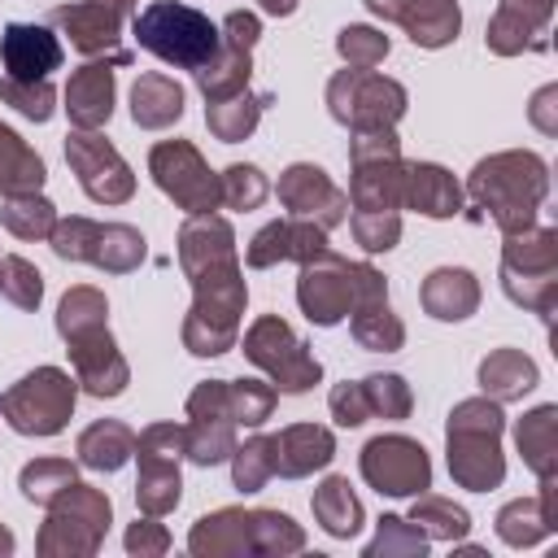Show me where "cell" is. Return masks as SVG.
<instances>
[{"label": "cell", "mask_w": 558, "mask_h": 558, "mask_svg": "<svg viewBox=\"0 0 558 558\" xmlns=\"http://www.w3.org/2000/svg\"><path fill=\"white\" fill-rule=\"evenodd\" d=\"M179 262L196 288L192 314L183 323V344L196 357H218L235 344L244 314V279L235 262V235L218 214H192L179 231Z\"/></svg>", "instance_id": "obj_1"}, {"label": "cell", "mask_w": 558, "mask_h": 558, "mask_svg": "<svg viewBox=\"0 0 558 558\" xmlns=\"http://www.w3.org/2000/svg\"><path fill=\"white\" fill-rule=\"evenodd\" d=\"M545 187H549V179H545V161L536 153H497V157L480 161L471 183H466L471 201L484 205L488 218L506 235H514V231L536 222Z\"/></svg>", "instance_id": "obj_2"}, {"label": "cell", "mask_w": 558, "mask_h": 558, "mask_svg": "<svg viewBox=\"0 0 558 558\" xmlns=\"http://www.w3.org/2000/svg\"><path fill=\"white\" fill-rule=\"evenodd\" d=\"M131 31H135L140 48H148L166 65H179V70H192V74L205 70L218 57V44H222V31L201 9H187L179 0H153L148 9L135 13Z\"/></svg>", "instance_id": "obj_3"}, {"label": "cell", "mask_w": 558, "mask_h": 558, "mask_svg": "<svg viewBox=\"0 0 558 558\" xmlns=\"http://www.w3.org/2000/svg\"><path fill=\"white\" fill-rule=\"evenodd\" d=\"M449 471L462 488H497L506 475L501 462V410L497 401H462L449 414Z\"/></svg>", "instance_id": "obj_4"}, {"label": "cell", "mask_w": 558, "mask_h": 558, "mask_svg": "<svg viewBox=\"0 0 558 558\" xmlns=\"http://www.w3.org/2000/svg\"><path fill=\"white\" fill-rule=\"evenodd\" d=\"M554 275H558V231L554 227H523V231L506 235L501 283L519 305H532L536 314L549 318L554 292H558Z\"/></svg>", "instance_id": "obj_5"}, {"label": "cell", "mask_w": 558, "mask_h": 558, "mask_svg": "<svg viewBox=\"0 0 558 558\" xmlns=\"http://www.w3.org/2000/svg\"><path fill=\"white\" fill-rule=\"evenodd\" d=\"M327 105H331V118L344 122L349 131H379L405 113V87L375 70L349 65L327 83Z\"/></svg>", "instance_id": "obj_6"}, {"label": "cell", "mask_w": 558, "mask_h": 558, "mask_svg": "<svg viewBox=\"0 0 558 558\" xmlns=\"http://www.w3.org/2000/svg\"><path fill=\"white\" fill-rule=\"evenodd\" d=\"M74 410V379L57 366L31 371L22 384H13L0 397V414L22 432V436H52L65 427Z\"/></svg>", "instance_id": "obj_7"}, {"label": "cell", "mask_w": 558, "mask_h": 558, "mask_svg": "<svg viewBox=\"0 0 558 558\" xmlns=\"http://www.w3.org/2000/svg\"><path fill=\"white\" fill-rule=\"evenodd\" d=\"M244 353L253 366H262L279 392H305L318 384L323 366L314 362V353L292 336V327L279 314H262L248 336H244Z\"/></svg>", "instance_id": "obj_8"}, {"label": "cell", "mask_w": 558, "mask_h": 558, "mask_svg": "<svg viewBox=\"0 0 558 558\" xmlns=\"http://www.w3.org/2000/svg\"><path fill=\"white\" fill-rule=\"evenodd\" d=\"M48 240H52L57 257L92 262V266H105V270H135L144 262V235L135 227H122V222L61 218Z\"/></svg>", "instance_id": "obj_9"}, {"label": "cell", "mask_w": 558, "mask_h": 558, "mask_svg": "<svg viewBox=\"0 0 558 558\" xmlns=\"http://www.w3.org/2000/svg\"><path fill=\"white\" fill-rule=\"evenodd\" d=\"M148 166H153V179L157 187L187 214H214L222 205V183L218 174L201 161V153L187 144V140H161L153 153H148Z\"/></svg>", "instance_id": "obj_10"}, {"label": "cell", "mask_w": 558, "mask_h": 558, "mask_svg": "<svg viewBox=\"0 0 558 558\" xmlns=\"http://www.w3.org/2000/svg\"><path fill=\"white\" fill-rule=\"evenodd\" d=\"M135 453H140V510L148 519L166 514L179 506V453H183V427L174 423H157L144 436H135Z\"/></svg>", "instance_id": "obj_11"}, {"label": "cell", "mask_w": 558, "mask_h": 558, "mask_svg": "<svg viewBox=\"0 0 558 558\" xmlns=\"http://www.w3.org/2000/svg\"><path fill=\"white\" fill-rule=\"evenodd\" d=\"M131 9H135V0H78V4L52 9L48 22L61 26L83 57L109 61V65H131V52L118 48V26Z\"/></svg>", "instance_id": "obj_12"}, {"label": "cell", "mask_w": 558, "mask_h": 558, "mask_svg": "<svg viewBox=\"0 0 558 558\" xmlns=\"http://www.w3.org/2000/svg\"><path fill=\"white\" fill-rule=\"evenodd\" d=\"M105 527H109V497L74 480L65 493L52 497V514L39 532V545L65 532V541H57L52 554H92L100 545Z\"/></svg>", "instance_id": "obj_13"}, {"label": "cell", "mask_w": 558, "mask_h": 558, "mask_svg": "<svg viewBox=\"0 0 558 558\" xmlns=\"http://www.w3.org/2000/svg\"><path fill=\"white\" fill-rule=\"evenodd\" d=\"M187 427H183V453L201 466H214L222 458H231L235 449V418L227 410V384L222 379H205L192 397H187Z\"/></svg>", "instance_id": "obj_14"}, {"label": "cell", "mask_w": 558, "mask_h": 558, "mask_svg": "<svg viewBox=\"0 0 558 558\" xmlns=\"http://www.w3.org/2000/svg\"><path fill=\"white\" fill-rule=\"evenodd\" d=\"M257 35H262V22H257L253 13H244V9L227 13L218 57H214L205 70H196V83H201V92H205L209 105H214V100H227V96H235V92L248 87V74H253V44H257Z\"/></svg>", "instance_id": "obj_15"}, {"label": "cell", "mask_w": 558, "mask_h": 558, "mask_svg": "<svg viewBox=\"0 0 558 558\" xmlns=\"http://www.w3.org/2000/svg\"><path fill=\"white\" fill-rule=\"evenodd\" d=\"M362 475L388 497H414V493H427L432 462H427V449L410 436H375L362 449Z\"/></svg>", "instance_id": "obj_16"}, {"label": "cell", "mask_w": 558, "mask_h": 558, "mask_svg": "<svg viewBox=\"0 0 558 558\" xmlns=\"http://www.w3.org/2000/svg\"><path fill=\"white\" fill-rule=\"evenodd\" d=\"M65 161H70V170L78 174L83 192H87L92 201H100V205H118V201H126V196L135 192V179H131L126 161H122L118 148H113L105 135H96V131H74V135L65 140Z\"/></svg>", "instance_id": "obj_17"}, {"label": "cell", "mask_w": 558, "mask_h": 558, "mask_svg": "<svg viewBox=\"0 0 558 558\" xmlns=\"http://www.w3.org/2000/svg\"><path fill=\"white\" fill-rule=\"evenodd\" d=\"M296 301H301L310 323H318V327L340 323L353 310V262L336 257L331 248H323L318 257L301 262Z\"/></svg>", "instance_id": "obj_18"}, {"label": "cell", "mask_w": 558, "mask_h": 558, "mask_svg": "<svg viewBox=\"0 0 558 558\" xmlns=\"http://www.w3.org/2000/svg\"><path fill=\"white\" fill-rule=\"evenodd\" d=\"M353 336L362 349H375V353H392L401 349L405 340V327L397 323V314L388 310V288H384V275L353 262Z\"/></svg>", "instance_id": "obj_19"}, {"label": "cell", "mask_w": 558, "mask_h": 558, "mask_svg": "<svg viewBox=\"0 0 558 558\" xmlns=\"http://www.w3.org/2000/svg\"><path fill=\"white\" fill-rule=\"evenodd\" d=\"M279 201L292 209V218H310V222H318L323 231L336 227V222L344 218V209H349V196L327 179V170L305 166V161H296V166L283 170V179H279Z\"/></svg>", "instance_id": "obj_20"}, {"label": "cell", "mask_w": 558, "mask_h": 558, "mask_svg": "<svg viewBox=\"0 0 558 558\" xmlns=\"http://www.w3.org/2000/svg\"><path fill=\"white\" fill-rule=\"evenodd\" d=\"M65 344H70V357H74V375L92 397H118L126 388V362H122L105 323L65 336Z\"/></svg>", "instance_id": "obj_21"}, {"label": "cell", "mask_w": 558, "mask_h": 558, "mask_svg": "<svg viewBox=\"0 0 558 558\" xmlns=\"http://www.w3.org/2000/svg\"><path fill=\"white\" fill-rule=\"evenodd\" d=\"M0 61H4V78L17 83H39L61 65V44L48 26L35 22H9L0 35Z\"/></svg>", "instance_id": "obj_22"}, {"label": "cell", "mask_w": 558, "mask_h": 558, "mask_svg": "<svg viewBox=\"0 0 558 558\" xmlns=\"http://www.w3.org/2000/svg\"><path fill=\"white\" fill-rule=\"evenodd\" d=\"M366 4L371 13L405 26L418 48H445L462 26L458 0H366Z\"/></svg>", "instance_id": "obj_23"}, {"label": "cell", "mask_w": 558, "mask_h": 558, "mask_svg": "<svg viewBox=\"0 0 558 558\" xmlns=\"http://www.w3.org/2000/svg\"><path fill=\"white\" fill-rule=\"evenodd\" d=\"M327 248V231L318 227V222H310V218H279V222H270V227H262L257 235H253V244H248V266H275V262H288V257H296V262H310V257H318Z\"/></svg>", "instance_id": "obj_24"}, {"label": "cell", "mask_w": 558, "mask_h": 558, "mask_svg": "<svg viewBox=\"0 0 558 558\" xmlns=\"http://www.w3.org/2000/svg\"><path fill=\"white\" fill-rule=\"evenodd\" d=\"M65 109L78 131H96L113 113V65L109 61H87L83 70L70 74L65 83Z\"/></svg>", "instance_id": "obj_25"}, {"label": "cell", "mask_w": 558, "mask_h": 558, "mask_svg": "<svg viewBox=\"0 0 558 558\" xmlns=\"http://www.w3.org/2000/svg\"><path fill=\"white\" fill-rule=\"evenodd\" d=\"M401 205L427 214V218H453L462 209V192L445 166L432 161H410L401 170Z\"/></svg>", "instance_id": "obj_26"}, {"label": "cell", "mask_w": 558, "mask_h": 558, "mask_svg": "<svg viewBox=\"0 0 558 558\" xmlns=\"http://www.w3.org/2000/svg\"><path fill=\"white\" fill-rule=\"evenodd\" d=\"M549 9H554V0H501L497 4V17L488 26V48L501 52V57L523 52V48H536L532 35L545 31Z\"/></svg>", "instance_id": "obj_27"}, {"label": "cell", "mask_w": 558, "mask_h": 558, "mask_svg": "<svg viewBox=\"0 0 558 558\" xmlns=\"http://www.w3.org/2000/svg\"><path fill=\"white\" fill-rule=\"evenodd\" d=\"M270 449H275V475H310V471L331 462L336 440H331L327 427L296 423V427L270 436Z\"/></svg>", "instance_id": "obj_28"}, {"label": "cell", "mask_w": 558, "mask_h": 558, "mask_svg": "<svg viewBox=\"0 0 558 558\" xmlns=\"http://www.w3.org/2000/svg\"><path fill=\"white\" fill-rule=\"evenodd\" d=\"M423 305H427L432 318L458 323V318H466V314L480 305V283H475V275L462 270V266H440V270H432L427 283H423Z\"/></svg>", "instance_id": "obj_29"}, {"label": "cell", "mask_w": 558, "mask_h": 558, "mask_svg": "<svg viewBox=\"0 0 558 558\" xmlns=\"http://www.w3.org/2000/svg\"><path fill=\"white\" fill-rule=\"evenodd\" d=\"M497 532L506 545H532L554 532V480H541V493L527 501H510L497 514Z\"/></svg>", "instance_id": "obj_30"}, {"label": "cell", "mask_w": 558, "mask_h": 558, "mask_svg": "<svg viewBox=\"0 0 558 558\" xmlns=\"http://www.w3.org/2000/svg\"><path fill=\"white\" fill-rule=\"evenodd\" d=\"M131 113L140 126L161 131L170 122H179L183 113V87L170 74H140V83L131 87Z\"/></svg>", "instance_id": "obj_31"}, {"label": "cell", "mask_w": 558, "mask_h": 558, "mask_svg": "<svg viewBox=\"0 0 558 558\" xmlns=\"http://www.w3.org/2000/svg\"><path fill=\"white\" fill-rule=\"evenodd\" d=\"M480 388L493 401H514L536 388V362L523 357L519 349H497L480 362Z\"/></svg>", "instance_id": "obj_32"}, {"label": "cell", "mask_w": 558, "mask_h": 558, "mask_svg": "<svg viewBox=\"0 0 558 558\" xmlns=\"http://www.w3.org/2000/svg\"><path fill=\"white\" fill-rule=\"evenodd\" d=\"M192 554H240L253 549V510H218L192 527Z\"/></svg>", "instance_id": "obj_33"}, {"label": "cell", "mask_w": 558, "mask_h": 558, "mask_svg": "<svg viewBox=\"0 0 558 558\" xmlns=\"http://www.w3.org/2000/svg\"><path fill=\"white\" fill-rule=\"evenodd\" d=\"M135 453V432L118 418H100L78 436V458L92 471H118Z\"/></svg>", "instance_id": "obj_34"}, {"label": "cell", "mask_w": 558, "mask_h": 558, "mask_svg": "<svg viewBox=\"0 0 558 558\" xmlns=\"http://www.w3.org/2000/svg\"><path fill=\"white\" fill-rule=\"evenodd\" d=\"M519 453L541 480H554V466H558V410L554 405H541L519 423Z\"/></svg>", "instance_id": "obj_35"}, {"label": "cell", "mask_w": 558, "mask_h": 558, "mask_svg": "<svg viewBox=\"0 0 558 558\" xmlns=\"http://www.w3.org/2000/svg\"><path fill=\"white\" fill-rule=\"evenodd\" d=\"M266 105H270L266 92H262V96L235 92V96H227V100L205 105V122H209V131H214L222 144H235V140H244V135H253V126H257V118H262Z\"/></svg>", "instance_id": "obj_36"}, {"label": "cell", "mask_w": 558, "mask_h": 558, "mask_svg": "<svg viewBox=\"0 0 558 558\" xmlns=\"http://www.w3.org/2000/svg\"><path fill=\"white\" fill-rule=\"evenodd\" d=\"M39 183H44V161L9 126H0V192L4 196L39 192Z\"/></svg>", "instance_id": "obj_37"}, {"label": "cell", "mask_w": 558, "mask_h": 558, "mask_svg": "<svg viewBox=\"0 0 558 558\" xmlns=\"http://www.w3.org/2000/svg\"><path fill=\"white\" fill-rule=\"evenodd\" d=\"M314 514H318V523H323L331 536H353V532L362 527V506H357V497L349 493V480H340V475H331V480L314 493Z\"/></svg>", "instance_id": "obj_38"}, {"label": "cell", "mask_w": 558, "mask_h": 558, "mask_svg": "<svg viewBox=\"0 0 558 558\" xmlns=\"http://www.w3.org/2000/svg\"><path fill=\"white\" fill-rule=\"evenodd\" d=\"M0 218H4V227H9L17 240H39V235H52V227H57L52 205H48L44 196H35V192L9 196V205L0 209Z\"/></svg>", "instance_id": "obj_39"}, {"label": "cell", "mask_w": 558, "mask_h": 558, "mask_svg": "<svg viewBox=\"0 0 558 558\" xmlns=\"http://www.w3.org/2000/svg\"><path fill=\"white\" fill-rule=\"evenodd\" d=\"M227 410L240 427H262L275 410V384H262V379L227 384Z\"/></svg>", "instance_id": "obj_40"}, {"label": "cell", "mask_w": 558, "mask_h": 558, "mask_svg": "<svg viewBox=\"0 0 558 558\" xmlns=\"http://www.w3.org/2000/svg\"><path fill=\"white\" fill-rule=\"evenodd\" d=\"M231 471H235V488H240V493H257V488L275 475V449H270V436H257V440L231 449Z\"/></svg>", "instance_id": "obj_41"}, {"label": "cell", "mask_w": 558, "mask_h": 558, "mask_svg": "<svg viewBox=\"0 0 558 558\" xmlns=\"http://www.w3.org/2000/svg\"><path fill=\"white\" fill-rule=\"evenodd\" d=\"M70 484H74V466L61 462V458H39V462H31L22 471V493L31 501H39V506H52V497L65 493Z\"/></svg>", "instance_id": "obj_42"}, {"label": "cell", "mask_w": 558, "mask_h": 558, "mask_svg": "<svg viewBox=\"0 0 558 558\" xmlns=\"http://www.w3.org/2000/svg\"><path fill=\"white\" fill-rule=\"evenodd\" d=\"M0 292H4L17 310H35V305H39V296H44L39 270H35L26 257H17V253L0 257Z\"/></svg>", "instance_id": "obj_43"}, {"label": "cell", "mask_w": 558, "mask_h": 558, "mask_svg": "<svg viewBox=\"0 0 558 558\" xmlns=\"http://www.w3.org/2000/svg\"><path fill=\"white\" fill-rule=\"evenodd\" d=\"M105 323V296L96 288H70L61 310H57V331L61 336H74L83 327H100Z\"/></svg>", "instance_id": "obj_44"}, {"label": "cell", "mask_w": 558, "mask_h": 558, "mask_svg": "<svg viewBox=\"0 0 558 558\" xmlns=\"http://www.w3.org/2000/svg\"><path fill=\"white\" fill-rule=\"evenodd\" d=\"M410 523H423L432 536L453 541V536L466 532L471 519H466L462 506H453V501H445V497H423V493H418V501H414V510H410Z\"/></svg>", "instance_id": "obj_45"}, {"label": "cell", "mask_w": 558, "mask_h": 558, "mask_svg": "<svg viewBox=\"0 0 558 558\" xmlns=\"http://www.w3.org/2000/svg\"><path fill=\"white\" fill-rule=\"evenodd\" d=\"M253 549L257 554L301 549V527L279 510H253Z\"/></svg>", "instance_id": "obj_46"}, {"label": "cell", "mask_w": 558, "mask_h": 558, "mask_svg": "<svg viewBox=\"0 0 558 558\" xmlns=\"http://www.w3.org/2000/svg\"><path fill=\"white\" fill-rule=\"evenodd\" d=\"M362 397H366L371 414H384V418H405L410 414V388H405L401 375H371V379H362Z\"/></svg>", "instance_id": "obj_47"}, {"label": "cell", "mask_w": 558, "mask_h": 558, "mask_svg": "<svg viewBox=\"0 0 558 558\" xmlns=\"http://www.w3.org/2000/svg\"><path fill=\"white\" fill-rule=\"evenodd\" d=\"M336 48H340V57L353 70H371V65H379L388 57V35H379L371 26H344L340 39H336Z\"/></svg>", "instance_id": "obj_48"}, {"label": "cell", "mask_w": 558, "mask_h": 558, "mask_svg": "<svg viewBox=\"0 0 558 558\" xmlns=\"http://www.w3.org/2000/svg\"><path fill=\"white\" fill-rule=\"evenodd\" d=\"M218 183H222L227 209H257L266 201V179L257 166H231L227 174H218Z\"/></svg>", "instance_id": "obj_49"}, {"label": "cell", "mask_w": 558, "mask_h": 558, "mask_svg": "<svg viewBox=\"0 0 558 558\" xmlns=\"http://www.w3.org/2000/svg\"><path fill=\"white\" fill-rule=\"evenodd\" d=\"M0 100H9L17 113H26L35 122H48L52 118V87H48V78H39V83L0 78Z\"/></svg>", "instance_id": "obj_50"}, {"label": "cell", "mask_w": 558, "mask_h": 558, "mask_svg": "<svg viewBox=\"0 0 558 558\" xmlns=\"http://www.w3.org/2000/svg\"><path fill=\"white\" fill-rule=\"evenodd\" d=\"M423 536H418V527L414 532H405V519H397V514H388V519H379V536L366 545V554L375 558V554H388V549H410V554H423Z\"/></svg>", "instance_id": "obj_51"}, {"label": "cell", "mask_w": 558, "mask_h": 558, "mask_svg": "<svg viewBox=\"0 0 558 558\" xmlns=\"http://www.w3.org/2000/svg\"><path fill=\"white\" fill-rule=\"evenodd\" d=\"M331 414H336V423H340V427H357V423H366V418H371V410H366L362 384H340V388L331 392Z\"/></svg>", "instance_id": "obj_52"}, {"label": "cell", "mask_w": 558, "mask_h": 558, "mask_svg": "<svg viewBox=\"0 0 558 558\" xmlns=\"http://www.w3.org/2000/svg\"><path fill=\"white\" fill-rule=\"evenodd\" d=\"M170 541H166V532L157 527V523H135L131 532H126V549L131 554H161Z\"/></svg>", "instance_id": "obj_53"}, {"label": "cell", "mask_w": 558, "mask_h": 558, "mask_svg": "<svg viewBox=\"0 0 558 558\" xmlns=\"http://www.w3.org/2000/svg\"><path fill=\"white\" fill-rule=\"evenodd\" d=\"M262 9H266V13H279V17H288V13L296 9V0H262Z\"/></svg>", "instance_id": "obj_54"}, {"label": "cell", "mask_w": 558, "mask_h": 558, "mask_svg": "<svg viewBox=\"0 0 558 558\" xmlns=\"http://www.w3.org/2000/svg\"><path fill=\"white\" fill-rule=\"evenodd\" d=\"M9 549H13V536H9L4 527H0V554H9Z\"/></svg>", "instance_id": "obj_55"}]
</instances>
